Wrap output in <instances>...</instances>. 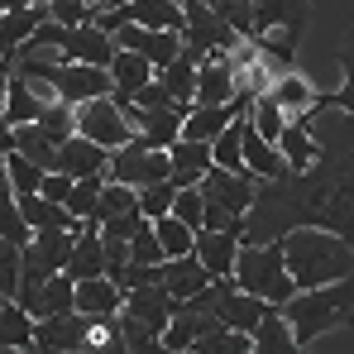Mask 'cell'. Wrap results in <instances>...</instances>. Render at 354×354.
<instances>
[{
    "label": "cell",
    "instance_id": "6da1fadb",
    "mask_svg": "<svg viewBox=\"0 0 354 354\" xmlns=\"http://www.w3.org/2000/svg\"><path fill=\"white\" fill-rule=\"evenodd\" d=\"M283 259H288V273H292L297 292L354 273V249L335 230H321V225H297V230H288L283 235Z\"/></svg>",
    "mask_w": 354,
    "mask_h": 354
},
{
    "label": "cell",
    "instance_id": "7a4b0ae2",
    "mask_svg": "<svg viewBox=\"0 0 354 354\" xmlns=\"http://www.w3.org/2000/svg\"><path fill=\"white\" fill-rule=\"evenodd\" d=\"M283 316L292 321L297 350H311L321 335L354 326V273L350 278H335V283H321V288L292 292L283 301Z\"/></svg>",
    "mask_w": 354,
    "mask_h": 354
},
{
    "label": "cell",
    "instance_id": "3957f363",
    "mask_svg": "<svg viewBox=\"0 0 354 354\" xmlns=\"http://www.w3.org/2000/svg\"><path fill=\"white\" fill-rule=\"evenodd\" d=\"M15 72H24L29 82L53 86V96H58V101H72V106H82V101H96V96H111V91H115L111 67L62 62L58 53H53V58H19V62H15Z\"/></svg>",
    "mask_w": 354,
    "mask_h": 354
},
{
    "label": "cell",
    "instance_id": "277c9868",
    "mask_svg": "<svg viewBox=\"0 0 354 354\" xmlns=\"http://www.w3.org/2000/svg\"><path fill=\"white\" fill-rule=\"evenodd\" d=\"M235 283L244 292L263 297V301H288L297 292L292 273H288V259H283V239H268V244H239L235 259Z\"/></svg>",
    "mask_w": 354,
    "mask_h": 354
},
{
    "label": "cell",
    "instance_id": "5b68a950",
    "mask_svg": "<svg viewBox=\"0 0 354 354\" xmlns=\"http://www.w3.org/2000/svg\"><path fill=\"white\" fill-rule=\"evenodd\" d=\"M182 10H187V24H182V53L196 62V67L211 58V53H235L239 44H244L206 0H187Z\"/></svg>",
    "mask_w": 354,
    "mask_h": 354
},
{
    "label": "cell",
    "instance_id": "8992f818",
    "mask_svg": "<svg viewBox=\"0 0 354 354\" xmlns=\"http://www.w3.org/2000/svg\"><path fill=\"white\" fill-rule=\"evenodd\" d=\"M111 182H129V187H149V182H163L173 177V158L168 149H144L139 139L111 149V168H106Z\"/></svg>",
    "mask_w": 354,
    "mask_h": 354
},
{
    "label": "cell",
    "instance_id": "52a82bcc",
    "mask_svg": "<svg viewBox=\"0 0 354 354\" xmlns=\"http://www.w3.org/2000/svg\"><path fill=\"white\" fill-rule=\"evenodd\" d=\"M86 340H91V316L86 311L34 316V350L39 354H86Z\"/></svg>",
    "mask_w": 354,
    "mask_h": 354
},
{
    "label": "cell",
    "instance_id": "ba28073f",
    "mask_svg": "<svg viewBox=\"0 0 354 354\" xmlns=\"http://www.w3.org/2000/svg\"><path fill=\"white\" fill-rule=\"evenodd\" d=\"M77 129H82L86 139H96V144H106V149H120V144L134 139V124L124 120V111H120L115 96L82 101V106H77Z\"/></svg>",
    "mask_w": 354,
    "mask_h": 354
},
{
    "label": "cell",
    "instance_id": "9c48e42d",
    "mask_svg": "<svg viewBox=\"0 0 354 354\" xmlns=\"http://www.w3.org/2000/svg\"><path fill=\"white\" fill-rule=\"evenodd\" d=\"M216 326H225L216 306H196V301H182V306L173 311V321H168V330H163V350H173V354L196 350V340H201V335H211Z\"/></svg>",
    "mask_w": 354,
    "mask_h": 354
},
{
    "label": "cell",
    "instance_id": "30bf717a",
    "mask_svg": "<svg viewBox=\"0 0 354 354\" xmlns=\"http://www.w3.org/2000/svg\"><path fill=\"white\" fill-rule=\"evenodd\" d=\"M177 306H182V301L168 292V283H144V288H124V306H120V311L139 316L144 326H153V330L163 335Z\"/></svg>",
    "mask_w": 354,
    "mask_h": 354
},
{
    "label": "cell",
    "instance_id": "8fae6325",
    "mask_svg": "<svg viewBox=\"0 0 354 354\" xmlns=\"http://www.w3.org/2000/svg\"><path fill=\"white\" fill-rule=\"evenodd\" d=\"M120 53L115 34H106L101 24H77L72 34H67V44H62V62H91V67H111Z\"/></svg>",
    "mask_w": 354,
    "mask_h": 354
},
{
    "label": "cell",
    "instance_id": "7c38bea8",
    "mask_svg": "<svg viewBox=\"0 0 354 354\" xmlns=\"http://www.w3.org/2000/svg\"><path fill=\"white\" fill-rule=\"evenodd\" d=\"M58 168L67 177H96V173L111 168V149L96 144V139H86V134L77 129L72 139H62V144H58Z\"/></svg>",
    "mask_w": 354,
    "mask_h": 354
},
{
    "label": "cell",
    "instance_id": "4fadbf2b",
    "mask_svg": "<svg viewBox=\"0 0 354 354\" xmlns=\"http://www.w3.org/2000/svg\"><path fill=\"white\" fill-rule=\"evenodd\" d=\"M44 19H48V0H44V5H24V10H5V15H0V53H5L10 67L19 62L24 39H29Z\"/></svg>",
    "mask_w": 354,
    "mask_h": 354
},
{
    "label": "cell",
    "instance_id": "5bb4252c",
    "mask_svg": "<svg viewBox=\"0 0 354 354\" xmlns=\"http://www.w3.org/2000/svg\"><path fill=\"white\" fill-rule=\"evenodd\" d=\"M239 244H244V239H239L235 230H196L192 254H196V259L211 268V278H225V273H235Z\"/></svg>",
    "mask_w": 354,
    "mask_h": 354
},
{
    "label": "cell",
    "instance_id": "9a60e30c",
    "mask_svg": "<svg viewBox=\"0 0 354 354\" xmlns=\"http://www.w3.org/2000/svg\"><path fill=\"white\" fill-rule=\"evenodd\" d=\"M163 283H168V292H173L177 301H187V297L211 288V268H206L196 254H177V259H163Z\"/></svg>",
    "mask_w": 354,
    "mask_h": 354
},
{
    "label": "cell",
    "instance_id": "2e32d148",
    "mask_svg": "<svg viewBox=\"0 0 354 354\" xmlns=\"http://www.w3.org/2000/svg\"><path fill=\"white\" fill-rule=\"evenodd\" d=\"M168 158H173V182L177 187H196L201 177L216 168V153H211V144H201V139H177L173 149H168Z\"/></svg>",
    "mask_w": 354,
    "mask_h": 354
},
{
    "label": "cell",
    "instance_id": "e0dca14e",
    "mask_svg": "<svg viewBox=\"0 0 354 354\" xmlns=\"http://www.w3.org/2000/svg\"><path fill=\"white\" fill-rule=\"evenodd\" d=\"M239 129H244V168H249L254 177H278L283 168H288L283 149H278L273 139H263V134L249 124V115H239Z\"/></svg>",
    "mask_w": 354,
    "mask_h": 354
},
{
    "label": "cell",
    "instance_id": "ac0fdd59",
    "mask_svg": "<svg viewBox=\"0 0 354 354\" xmlns=\"http://www.w3.org/2000/svg\"><path fill=\"white\" fill-rule=\"evenodd\" d=\"M153 77H158V67L144 58V53H134V48H120L115 62H111V82H115V91H111V96H115V101H129V96H134L139 86H149Z\"/></svg>",
    "mask_w": 354,
    "mask_h": 354
},
{
    "label": "cell",
    "instance_id": "d6986e66",
    "mask_svg": "<svg viewBox=\"0 0 354 354\" xmlns=\"http://www.w3.org/2000/svg\"><path fill=\"white\" fill-rule=\"evenodd\" d=\"M15 196H19V192H15ZM19 211H24V221H29L34 230H82V221H77L62 201H48L44 192L19 196Z\"/></svg>",
    "mask_w": 354,
    "mask_h": 354
},
{
    "label": "cell",
    "instance_id": "ffe728a7",
    "mask_svg": "<svg viewBox=\"0 0 354 354\" xmlns=\"http://www.w3.org/2000/svg\"><path fill=\"white\" fill-rule=\"evenodd\" d=\"M120 10L129 24H144V29H177L182 34V24H187V10L173 0H124Z\"/></svg>",
    "mask_w": 354,
    "mask_h": 354
},
{
    "label": "cell",
    "instance_id": "44dd1931",
    "mask_svg": "<svg viewBox=\"0 0 354 354\" xmlns=\"http://www.w3.org/2000/svg\"><path fill=\"white\" fill-rule=\"evenodd\" d=\"M268 96H273V101L288 111V120H301V115H311V111H316V91L306 86V77H301L297 67H288L283 77H273Z\"/></svg>",
    "mask_w": 354,
    "mask_h": 354
},
{
    "label": "cell",
    "instance_id": "7402d4cb",
    "mask_svg": "<svg viewBox=\"0 0 354 354\" xmlns=\"http://www.w3.org/2000/svg\"><path fill=\"white\" fill-rule=\"evenodd\" d=\"M254 354H301L292 335V321L283 316V306H273L259 326H254Z\"/></svg>",
    "mask_w": 354,
    "mask_h": 354
},
{
    "label": "cell",
    "instance_id": "603a6c76",
    "mask_svg": "<svg viewBox=\"0 0 354 354\" xmlns=\"http://www.w3.org/2000/svg\"><path fill=\"white\" fill-rule=\"evenodd\" d=\"M44 106H48V96L34 91V82L24 72H15L10 77V96H5V120L10 124H34V120L44 115Z\"/></svg>",
    "mask_w": 354,
    "mask_h": 354
},
{
    "label": "cell",
    "instance_id": "cb8c5ba5",
    "mask_svg": "<svg viewBox=\"0 0 354 354\" xmlns=\"http://www.w3.org/2000/svg\"><path fill=\"white\" fill-rule=\"evenodd\" d=\"M120 306H124L120 283H111V278H86V283H77V311H86V316H111Z\"/></svg>",
    "mask_w": 354,
    "mask_h": 354
},
{
    "label": "cell",
    "instance_id": "d4e9b609",
    "mask_svg": "<svg viewBox=\"0 0 354 354\" xmlns=\"http://www.w3.org/2000/svg\"><path fill=\"white\" fill-rule=\"evenodd\" d=\"M278 149H283V158H288V168H311L316 163V134H311V124L306 120H288L283 124V134H278Z\"/></svg>",
    "mask_w": 354,
    "mask_h": 354
},
{
    "label": "cell",
    "instance_id": "484cf974",
    "mask_svg": "<svg viewBox=\"0 0 354 354\" xmlns=\"http://www.w3.org/2000/svg\"><path fill=\"white\" fill-rule=\"evenodd\" d=\"M0 350H34V316L19 301H0Z\"/></svg>",
    "mask_w": 354,
    "mask_h": 354
},
{
    "label": "cell",
    "instance_id": "4316f807",
    "mask_svg": "<svg viewBox=\"0 0 354 354\" xmlns=\"http://www.w3.org/2000/svg\"><path fill=\"white\" fill-rule=\"evenodd\" d=\"M158 82H163V91L173 101H192L196 106V62L187 58V53H177L168 67H158Z\"/></svg>",
    "mask_w": 354,
    "mask_h": 354
},
{
    "label": "cell",
    "instance_id": "83f0119b",
    "mask_svg": "<svg viewBox=\"0 0 354 354\" xmlns=\"http://www.w3.org/2000/svg\"><path fill=\"white\" fill-rule=\"evenodd\" d=\"M58 311H77V278L67 273H53L34 301V316H58Z\"/></svg>",
    "mask_w": 354,
    "mask_h": 354
},
{
    "label": "cell",
    "instance_id": "f1b7e54d",
    "mask_svg": "<svg viewBox=\"0 0 354 354\" xmlns=\"http://www.w3.org/2000/svg\"><path fill=\"white\" fill-rule=\"evenodd\" d=\"M15 149L24 158H34L39 168H58V144L39 129V124H15Z\"/></svg>",
    "mask_w": 354,
    "mask_h": 354
},
{
    "label": "cell",
    "instance_id": "f546056e",
    "mask_svg": "<svg viewBox=\"0 0 354 354\" xmlns=\"http://www.w3.org/2000/svg\"><path fill=\"white\" fill-rule=\"evenodd\" d=\"M0 239H10V244H29L34 239V225L24 221L15 187H0Z\"/></svg>",
    "mask_w": 354,
    "mask_h": 354
},
{
    "label": "cell",
    "instance_id": "4dcf8cb0",
    "mask_svg": "<svg viewBox=\"0 0 354 354\" xmlns=\"http://www.w3.org/2000/svg\"><path fill=\"white\" fill-rule=\"evenodd\" d=\"M34 124H39V129H44V134H48L53 144H62V139H72V134H77V106L53 96V101L44 106V115L34 120Z\"/></svg>",
    "mask_w": 354,
    "mask_h": 354
},
{
    "label": "cell",
    "instance_id": "1f68e13d",
    "mask_svg": "<svg viewBox=\"0 0 354 354\" xmlns=\"http://www.w3.org/2000/svg\"><path fill=\"white\" fill-rule=\"evenodd\" d=\"M196 354H254V335L235 326H216L211 335L196 340Z\"/></svg>",
    "mask_w": 354,
    "mask_h": 354
},
{
    "label": "cell",
    "instance_id": "d6a6232c",
    "mask_svg": "<svg viewBox=\"0 0 354 354\" xmlns=\"http://www.w3.org/2000/svg\"><path fill=\"white\" fill-rule=\"evenodd\" d=\"M120 340H124V354H153V350H163V335H158L153 326H144L139 316H129V311H120Z\"/></svg>",
    "mask_w": 354,
    "mask_h": 354
},
{
    "label": "cell",
    "instance_id": "836d02e7",
    "mask_svg": "<svg viewBox=\"0 0 354 354\" xmlns=\"http://www.w3.org/2000/svg\"><path fill=\"white\" fill-rule=\"evenodd\" d=\"M211 153H216V168L244 173V129H239V120H230V124L211 139Z\"/></svg>",
    "mask_w": 354,
    "mask_h": 354
},
{
    "label": "cell",
    "instance_id": "e575fe53",
    "mask_svg": "<svg viewBox=\"0 0 354 354\" xmlns=\"http://www.w3.org/2000/svg\"><path fill=\"white\" fill-rule=\"evenodd\" d=\"M249 124H254L263 139H273V144H278V134H283V124H288V111L263 91V96H254V106H249Z\"/></svg>",
    "mask_w": 354,
    "mask_h": 354
},
{
    "label": "cell",
    "instance_id": "d590c367",
    "mask_svg": "<svg viewBox=\"0 0 354 354\" xmlns=\"http://www.w3.org/2000/svg\"><path fill=\"white\" fill-rule=\"evenodd\" d=\"M5 168H10V187H15L19 196L39 192V187H44V173H48V168H39L34 158H24L19 149H10V153H5Z\"/></svg>",
    "mask_w": 354,
    "mask_h": 354
},
{
    "label": "cell",
    "instance_id": "8d00e7d4",
    "mask_svg": "<svg viewBox=\"0 0 354 354\" xmlns=\"http://www.w3.org/2000/svg\"><path fill=\"white\" fill-rule=\"evenodd\" d=\"M177 201V182L173 177H163V182H149V187H139V211L149 216V221H163L168 211H173Z\"/></svg>",
    "mask_w": 354,
    "mask_h": 354
},
{
    "label": "cell",
    "instance_id": "74e56055",
    "mask_svg": "<svg viewBox=\"0 0 354 354\" xmlns=\"http://www.w3.org/2000/svg\"><path fill=\"white\" fill-rule=\"evenodd\" d=\"M101 187H106V173L77 177V182H72V192H67V211H72L77 221H86V216L96 211V201H101Z\"/></svg>",
    "mask_w": 354,
    "mask_h": 354
},
{
    "label": "cell",
    "instance_id": "f35d334b",
    "mask_svg": "<svg viewBox=\"0 0 354 354\" xmlns=\"http://www.w3.org/2000/svg\"><path fill=\"white\" fill-rule=\"evenodd\" d=\"M168 254H163V239H158V225L153 221H144L134 235H129V263H163Z\"/></svg>",
    "mask_w": 354,
    "mask_h": 354
},
{
    "label": "cell",
    "instance_id": "ab89813d",
    "mask_svg": "<svg viewBox=\"0 0 354 354\" xmlns=\"http://www.w3.org/2000/svg\"><path fill=\"white\" fill-rule=\"evenodd\" d=\"M158 225V239H163V254L177 259V254H192V244H196V230L187 225V221H177V216H163V221H153Z\"/></svg>",
    "mask_w": 354,
    "mask_h": 354
},
{
    "label": "cell",
    "instance_id": "60d3db41",
    "mask_svg": "<svg viewBox=\"0 0 354 354\" xmlns=\"http://www.w3.org/2000/svg\"><path fill=\"white\" fill-rule=\"evenodd\" d=\"M19 268H24V244L0 239V297L5 301H15V292H19Z\"/></svg>",
    "mask_w": 354,
    "mask_h": 354
},
{
    "label": "cell",
    "instance_id": "b9f144b4",
    "mask_svg": "<svg viewBox=\"0 0 354 354\" xmlns=\"http://www.w3.org/2000/svg\"><path fill=\"white\" fill-rule=\"evenodd\" d=\"M335 58H340V67H345V86H340V91H316V111H321V106H340V111L354 115V44L340 48Z\"/></svg>",
    "mask_w": 354,
    "mask_h": 354
},
{
    "label": "cell",
    "instance_id": "7bdbcfd3",
    "mask_svg": "<svg viewBox=\"0 0 354 354\" xmlns=\"http://www.w3.org/2000/svg\"><path fill=\"white\" fill-rule=\"evenodd\" d=\"M48 15L67 24V29H77V24H91L96 19V5H86V0H48Z\"/></svg>",
    "mask_w": 354,
    "mask_h": 354
},
{
    "label": "cell",
    "instance_id": "ee69618b",
    "mask_svg": "<svg viewBox=\"0 0 354 354\" xmlns=\"http://www.w3.org/2000/svg\"><path fill=\"white\" fill-rule=\"evenodd\" d=\"M168 216H177V221H187L192 230H201V187H177V201Z\"/></svg>",
    "mask_w": 354,
    "mask_h": 354
},
{
    "label": "cell",
    "instance_id": "f6af8a7d",
    "mask_svg": "<svg viewBox=\"0 0 354 354\" xmlns=\"http://www.w3.org/2000/svg\"><path fill=\"white\" fill-rule=\"evenodd\" d=\"M144 221H149L144 211H129V216H111V221H101V235H106V239H129L134 230H139V225H144Z\"/></svg>",
    "mask_w": 354,
    "mask_h": 354
},
{
    "label": "cell",
    "instance_id": "bcb514c9",
    "mask_svg": "<svg viewBox=\"0 0 354 354\" xmlns=\"http://www.w3.org/2000/svg\"><path fill=\"white\" fill-rule=\"evenodd\" d=\"M15 149V124L5 120V111H0V153H10Z\"/></svg>",
    "mask_w": 354,
    "mask_h": 354
},
{
    "label": "cell",
    "instance_id": "7dc6e473",
    "mask_svg": "<svg viewBox=\"0 0 354 354\" xmlns=\"http://www.w3.org/2000/svg\"><path fill=\"white\" fill-rule=\"evenodd\" d=\"M10 77H15L10 62H0V111H5V96H10Z\"/></svg>",
    "mask_w": 354,
    "mask_h": 354
},
{
    "label": "cell",
    "instance_id": "c3c4849f",
    "mask_svg": "<svg viewBox=\"0 0 354 354\" xmlns=\"http://www.w3.org/2000/svg\"><path fill=\"white\" fill-rule=\"evenodd\" d=\"M24 5H44V0H5V10H24Z\"/></svg>",
    "mask_w": 354,
    "mask_h": 354
},
{
    "label": "cell",
    "instance_id": "681fc988",
    "mask_svg": "<svg viewBox=\"0 0 354 354\" xmlns=\"http://www.w3.org/2000/svg\"><path fill=\"white\" fill-rule=\"evenodd\" d=\"M0 187H10V168H5V153H0Z\"/></svg>",
    "mask_w": 354,
    "mask_h": 354
},
{
    "label": "cell",
    "instance_id": "f907efd6",
    "mask_svg": "<svg viewBox=\"0 0 354 354\" xmlns=\"http://www.w3.org/2000/svg\"><path fill=\"white\" fill-rule=\"evenodd\" d=\"M173 5H187V0H173Z\"/></svg>",
    "mask_w": 354,
    "mask_h": 354
},
{
    "label": "cell",
    "instance_id": "816d5d0a",
    "mask_svg": "<svg viewBox=\"0 0 354 354\" xmlns=\"http://www.w3.org/2000/svg\"><path fill=\"white\" fill-rule=\"evenodd\" d=\"M0 62H5V53H0Z\"/></svg>",
    "mask_w": 354,
    "mask_h": 354
}]
</instances>
